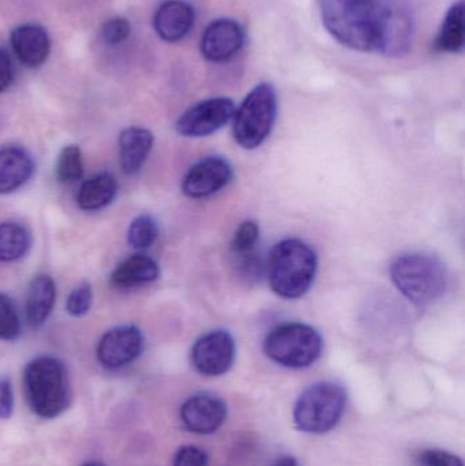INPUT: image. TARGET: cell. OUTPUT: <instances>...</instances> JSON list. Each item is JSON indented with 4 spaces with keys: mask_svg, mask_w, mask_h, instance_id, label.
<instances>
[{
    "mask_svg": "<svg viewBox=\"0 0 465 466\" xmlns=\"http://www.w3.org/2000/svg\"><path fill=\"white\" fill-rule=\"evenodd\" d=\"M117 186L116 179L111 174L95 175L82 183L76 194V204L85 212H96L109 207L116 198Z\"/></svg>",
    "mask_w": 465,
    "mask_h": 466,
    "instance_id": "20",
    "label": "cell"
},
{
    "mask_svg": "<svg viewBox=\"0 0 465 466\" xmlns=\"http://www.w3.org/2000/svg\"><path fill=\"white\" fill-rule=\"evenodd\" d=\"M32 247V235L26 227L14 221L0 224V262H15L26 257Z\"/></svg>",
    "mask_w": 465,
    "mask_h": 466,
    "instance_id": "22",
    "label": "cell"
},
{
    "mask_svg": "<svg viewBox=\"0 0 465 466\" xmlns=\"http://www.w3.org/2000/svg\"><path fill=\"white\" fill-rule=\"evenodd\" d=\"M321 334L305 323H284L265 337L264 352L270 360L286 369L302 370L321 358Z\"/></svg>",
    "mask_w": 465,
    "mask_h": 466,
    "instance_id": "6",
    "label": "cell"
},
{
    "mask_svg": "<svg viewBox=\"0 0 465 466\" xmlns=\"http://www.w3.org/2000/svg\"><path fill=\"white\" fill-rule=\"evenodd\" d=\"M155 137L144 127H127L119 136L120 166L126 175L141 171L152 152Z\"/></svg>",
    "mask_w": 465,
    "mask_h": 466,
    "instance_id": "17",
    "label": "cell"
},
{
    "mask_svg": "<svg viewBox=\"0 0 465 466\" xmlns=\"http://www.w3.org/2000/svg\"><path fill=\"white\" fill-rule=\"evenodd\" d=\"M130 22L122 16L108 19L101 29V37L108 46H119L130 37Z\"/></svg>",
    "mask_w": 465,
    "mask_h": 466,
    "instance_id": "28",
    "label": "cell"
},
{
    "mask_svg": "<svg viewBox=\"0 0 465 466\" xmlns=\"http://www.w3.org/2000/svg\"><path fill=\"white\" fill-rule=\"evenodd\" d=\"M228 408L224 400L213 394L199 393L186 400L180 408V420L188 432L209 435L227 420Z\"/></svg>",
    "mask_w": 465,
    "mask_h": 466,
    "instance_id": "13",
    "label": "cell"
},
{
    "mask_svg": "<svg viewBox=\"0 0 465 466\" xmlns=\"http://www.w3.org/2000/svg\"><path fill=\"white\" fill-rule=\"evenodd\" d=\"M157 238L158 226L150 215L138 216L128 227L127 241L133 248H149L156 243Z\"/></svg>",
    "mask_w": 465,
    "mask_h": 466,
    "instance_id": "24",
    "label": "cell"
},
{
    "mask_svg": "<svg viewBox=\"0 0 465 466\" xmlns=\"http://www.w3.org/2000/svg\"><path fill=\"white\" fill-rule=\"evenodd\" d=\"M273 466H299V464H298L297 460L292 459V457H283V459L278 460Z\"/></svg>",
    "mask_w": 465,
    "mask_h": 466,
    "instance_id": "33",
    "label": "cell"
},
{
    "mask_svg": "<svg viewBox=\"0 0 465 466\" xmlns=\"http://www.w3.org/2000/svg\"><path fill=\"white\" fill-rule=\"evenodd\" d=\"M346 407L347 391L343 386L330 380L314 383L295 402V427L306 434H327L340 423Z\"/></svg>",
    "mask_w": 465,
    "mask_h": 466,
    "instance_id": "5",
    "label": "cell"
},
{
    "mask_svg": "<svg viewBox=\"0 0 465 466\" xmlns=\"http://www.w3.org/2000/svg\"><path fill=\"white\" fill-rule=\"evenodd\" d=\"M234 337L227 330H213L197 339L191 350V364L205 377H218L229 371L235 360Z\"/></svg>",
    "mask_w": 465,
    "mask_h": 466,
    "instance_id": "9",
    "label": "cell"
},
{
    "mask_svg": "<svg viewBox=\"0 0 465 466\" xmlns=\"http://www.w3.org/2000/svg\"><path fill=\"white\" fill-rule=\"evenodd\" d=\"M322 25L333 38L362 52L381 51L393 5L382 0H317Z\"/></svg>",
    "mask_w": 465,
    "mask_h": 466,
    "instance_id": "1",
    "label": "cell"
},
{
    "mask_svg": "<svg viewBox=\"0 0 465 466\" xmlns=\"http://www.w3.org/2000/svg\"><path fill=\"white\" fill-rule=\"evenodd\" d=\"M160 277V266L149 255L134 254L126 258L111 274L112 285L122 289L150 284Z\"/></svg>",
    "mask_w": 465,
    "mask_h": 466,
    "instance_id": "19",
    "label": "cell"
},
{
    "mask_svg": "<svg viewBox=\"0 0 465 466\" xmlns=\"http://www.w3.org/2000/svg\"><path fill=\"white\" fill-rule=\"evenodd\" d=\"M278 116V95L268 82L257 85L235 109V141L245 149L261 147L272 133Z\"/></svg>",
    "mask_w": 465,
    "mask_h": 466,
    "instance_id": "7",
    "label": "cell"
},
{
    "mask_svg": "<svg viewBox=\"0 0 465 466\" xmlns=\"http://www.w3.org/2000/svg\"><path fill=\"white\" fill-rule=\"evenodd\" d=\"M10 43L19 62L29 68L43 66L51 52L48 33L40 25L25 24L15 27L11 32Z\"/></svg>",
    "mask_w": 465,
    "mask_h": 466,
    "instance_id": "15",
    "label": "cell"
},
{
    "mask_svg": "<svg viewBox=\"0 0 465 466\" xmlns=\"http://www.w3.org/2000/svg\"><path fill=\"white\" fill-rule=\"evenodd\" d=\"M85 166L81 147L68 145L60 150L56 161V177L60 183L73 185L84 177Z\"/></svg>",
    "mask_w": 465,
    "mask_h": 466,
    "instance_id": "23",
    "label": "cell"
},
{
    "mask_svg": "<svg viewBox=\"0 0 465 466\" xmlns=\"http://www.w3.org/2000/svg\"><path fill=\"white\" fill-rule=\"evenodd\" d=\"M259 238V227L254 221L240 224L231 241V251L237 257L250 254L256 248Z\"/></svg>",
    "mask_w": 465,
    "mask_h": 466,
    "instance_id": "26",
    "label": "cell"
},
{
    "mask_svg": "<svg viewBox=\"0 0 465 466\" xmlns=\"http://www.w3.org/2000/svg\"><path fill=\"white\" fill-rule=\"evenodd\" d=\"M464 43V2L459 0L448 10L434 40V48L445 54H460Z\"/></svg>",
    "mask_w": 465,
    "mask_h": 466,
    "instance_id": "21",
    "label": "cell"
},
{
    "mask_svg": "<svg viewBox=\"0 0 465 466\" xmlns=\"http://www.w3.org/2000/svg\"><path fill=\"white\" fill-rule=\"evenodd\" d=\"M418 466H464L463 460L441 449H426L417 457Z\"/></svg>",
    "mask_w": 465,
    "mask_h": 466,
    "instance_id": "29",
    "label": "cell"
},
{
    "mask_svg": "<svg viewBox=\"0 0 465 466\" xmlns=\"http://www.w3.org/2000/svg\"><path fill=\"white\" fill-rule=\"evenodd\" d=\"M144 350V336L134 325L116 326L103 334L98 341V363L108 370H119L134 363Z\"/></svg>",
    "mask_w": 465,
    "mask_h": 466,
    "instance_id": "10",
    "label": "cell"
},
{
    "mask_svg": "<svg viewBox=\"0 0 465 466\" xmlns=\"http://www.w3.org/2000/svg\"><path fill=\"white\" fill-rule=\"evenodd\" d=\"M196 21L194 8L185 0H167L156 11L153 26L161 40L177 43L187 37Z\"/></svg>",
    "mask_w": 465,
    "mask_h": 466,
    "instance_id": "14",
    "label": "cell"
},
{
    "mask_svg": "<svg viewBox=\"0 0 465 466\" xmlns=\"http://www.w3.org/2000/svg\"><path fill=\"white\" fill-rule=\"evenodd\" d=\"M174 466H207V454L197 446H183L175 454Z\"/></svg>",
    "mask_w": 465,
    "mask_h": 466,
    "instance_id": "30",
    "label": "cell"
},
{
    "mask_svg": "<svg viewBox=\"0 0 465 466\" xmlns=\"http://www.w3.org/2000/svg\"><path fill=\"white\" fill-rule=\"evenodd\" d=\"M82 466H106V465L101 464V462L92 461V462H87V464H85Z\"/></svg>",
    "mask_w": 465,
    "mask_h": 466,
    "instance_id": "34",
    "label": "cell"
},
{
    "mask_svg": "<svg viewBox=\"0 0 465 466\" xmlns=\"http://www.w3.org/2000/svg\"><path fill=\"white\" fill-rule=\"evenodd\" d=\"M21 336V319L15 304L5 293H0V339L14 341Z\"/></svg>",
    "mask_w": 465,
    "mask_h": 466,
    "instance_id": "25",
    "label": "cell"
},
{
    "mask_svg": "<svg viewBox=\"0 0 465 466\" xmlns=\"http://www.w3.org/2000/svg\"><path fill=\"white\" fill-rule=\"evenodd\" d=\"M316 251L299 238H286L273 247L267 262V277L276 295L284 299L305 296L316 279Z\"/></svg>",
    "mask_w": 465,
    "mask_h": 466,
    "instance_id": "2",
    "label": "cell"
},
{
    "mask_svg": "<svg viewBox=\"0 0 465 466\" xmlns=\"http://www.w3.org/2000/svg\"><path fill=\"white\" fill-rule=\"evenodd\" d=\"M13 82V63L10 55L0 48V93L5 92Z\"/></svg>",
    "mask_w": 465,
    "mask_h": 466,
    "instance_id": "32",
    "label": "cell"
},
{
    "mask_svg": "<svg viewBox=\"0 0 465 466\" xmlns=\"http://www.w3.org/2000/svg\"><path fill=\"white\" fill-rule=\"evenodd\" d=\"M35 172L32 156L18 147L0 149V194H11L26 185Z\"/></svg>",
    "mask_w": 465,
    "mask_h": 466,
    "instance_id": "16",
    "label": "cell"
},
{
    "mask_svg": "<svg viewBox=\"0 0 465 466\" xmlns=\"http://www.w3.org/2000/svg\"><path fill=\"white\" fill-rule=\"evenodd\" d=\"M390 277L396 288L417 306L436 303L450 287V274L442 260L420 252L396 258Z\"/></svg>",
    "mask_w": 465,
    "mask_h": 466,
    "instance_id": "4",
    "label": "cell"
},
{
    "mask_svg": "<svg viewBox=\"0 0 465 466\" xmlns=\"http://www.w3.org/2000/svg\"><path fill=\"white\" fill-rule=\"evenodd\" d=\"M24 389L27 404L38 418H57L70 407L68 372L63 361L54 356H38L26 364Z\"/></svg>",
    "mask_w": 465,
    "mask_h": 466,
    "instance_id": "3",
    "label": "cell"
},
{
    "mask_svg": "<svg viewBox=\"0 0 465 466\" xmlns=\"http://www.w3.org/2000/svg\"><path fill=\"white\" fill-rule=\"evenodd\" d=\"M235 109L231 98H207L183 112L175 128L177 134L187 138L210 136L234 119Z\"/></svg>",
    "mask_w": 465,
    "mask_h": 466,
    "instance_id": "8",
    "label": "cell"
},
{
    "mask_svg": "<svg viewBox=\"0 0 465 466\" xmlns=\"http://www.w3.org/2000/svg\"><path fill=\"white\" fill-rule=\"evenodd\" d=\"M245 41V29L239 22L231 18L216 19L202 35L201 54L209 62H228L239 54Z\"/></svg>",
    "mask_w": 465,
    "mask_h": 466,
    "instance_id": "12",
    "label": "cell"
},
{
    "mask_svg": "<svg viewBox=\"0 0 465 466\" xmlns=\"http://www.w3.org/2000/svg\"><path fill=\"white\" fill-rule=\"evenodd\" d=\"M93 303V290L89 282H82L74 288L66 301V309L71 317H84L89 312Z\"/></svg>",
    "mask_w": 465,
    "mask_h": 466,
    "instance_id": "27",
    "label": "cell"
},
{
    "mask_svg": "<svg viewBox=\"0 0 465 466\" xmlns=\"http://www.w3.org/2000/svg\"><path fill=\"white\" fill-rule=\"evenodd\" d=\"M56 301V285L48 274L33 277L27 287L25 314L32 328H40L54 311Z\"/></svg>",
    "mask_w": 465,
    "mask_h": 466,
    "instance_id": "18",
    "label": "cell"
},
{
    "mask_svg": "<svg viewBox=\"0 0 465 466\" xmlns=\"http://www.w3.org/2000/svg\"><path fill=\"white\" fill-rule=\"evenodd\" d=\"M14 410L13 385L10 378L0 377V419H10Z\"/></svg>",
    "mask_w": 465,
    "mask_h": 466,
    "instance_id": "31",
    "label": "cell"
},
{
    "mask_svg": "<svg viewBox=\"0 0 465 466\" xmlns=\"http://www.w3.org/2000/svg\"><path fill=\"white\" fill-rule=\"evenodd\" d=\"M234 177L231 164L221 157H207L194 164L183 177L182 191L190 198H207L223 190Z\"/></svg>",
    "mask_w": 465,
    "mask_h": 466,
    "instance_id": "11",
    "label": "cell"
}]
</instances>
